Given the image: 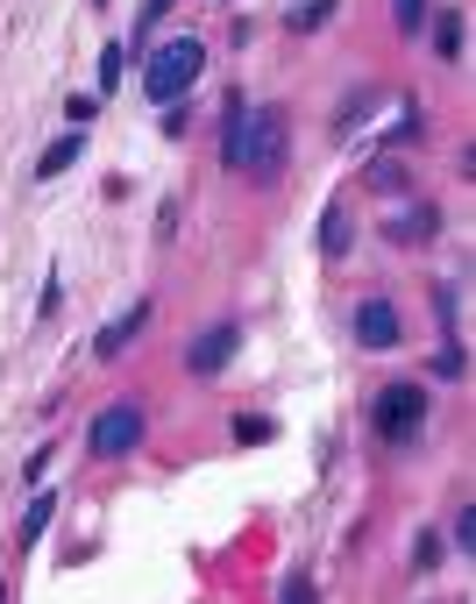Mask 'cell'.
Wrapping results in <instances>:
<instances>
[{"instance_id":"6da1fadb","label":"cell","mask_w":476,"mask_h":604,"mask_svg":"<svg viewBox=\"0 0 476 604\" xmlns=\"http://www.w3.org/2000/svg\"><path fill=\"white\" fill-rule=\"evenodd\" d=\"M200 71H206V51H200L192 36H178V43H163V51H150V65H143V93L171 108V100L185 93Z\"/></svg>"},{"instance_id":"7a4b0ae2","label":"cell","mask_w":476,"mask_h":604,"mask_svg":"<svg viewBox=\"0 0 476 604\" xmlns=\"http://www.w3.org/2000/svg\"><path fill=\"white\" fill-rule=\"evenodd\" d=\"M427 391L420 384H384L377 391V405H370V427L384 434V441H412V434H420V420H427Z\"/></svg>"},{"instance_id":"3957f363","label":"cell","mask_w":476,"mask_h":604,"mask_svg":"<svg viewBox=\"0 0 476 604\" xmlns=\"http://www.w3.org/2000/svg\"><path fill=\"white\" fill-rule=\"evenodd\" d=\"M136 441H143V405L136 399H114L107 413H93V427H86V448H93L100 462L136 456Z\"/></svg>"},{"instance_id":"277c9868","label":"cell","mask_w":476,"mask_h":604,"mask_svg":"<svg viewBox=\"0 0 476 604\" xmlns=\"http://www.w3.org/2000/svg\"><path fill=\"white\" fill-rule=\"evenodd\" d=\"M285 157V121H277L271 108H249V143H242V171H271V164Z\"/></svg>"},{"instance_id":"5b68a950","label":"cell","mask_w":476,"mask_h":604,"mask_svg":"<svg viewBox=\"0 0 476 604\" xmlns=\"http://www.w3.org/2000/svg\"><path fill=\"white\" fill-rule=\"evenodd\" d=\"M355 342L363 349H398V306L392 299H363L355 306Z\"/></svg>"},{"instance_id":"8992f818","label":"cell","mask_w":476,"mask_h":604,"mask_svg":"<svg viewBox=\"0 0 476 604\" xmlns=\"http://www.w3.org/2000/svg\"><path fill=\"white\" fill-rule=\"evenodd\" d=\"M235 342H242V327H214V335H200V342L185 349V370H192V377H214L220 362L235 356Z\"/></svg>"},{"instance_id":"52a82bcc","label":"cell","mask_w":476,"mask_h":604,"mask_svg":"<svg viewBox=\"0 0 476 604\" xmlns=\"http://www.w3.org/2000/svg\"><path fill=\"white\" fill-rule=\"evenodd\" d=\"M143 327H150V299H136V306H128L122 321H107V327H100V335H93V356H122L128 342L143 335Z\"/></svg>"},{"instance_id":"ba28073f","label":"cell","mask_w":476,"mask_h":604,"mask_svg":"<svg viewBox=\"0 0 476 604\" xmlns=\"http://www.w3.org/2000/svg\"><path fill=\"white\" fill-rule=\"evenodd\" d=\"M427 235H441V214H434V206H412V214L392 221V242H427Z\"/></svg>"},{"instance_id":"9c48e42d","label":"cell","mask_w":476,"mask_h":604,"mask_svg":"<svg viewBox=\"0 0 476 604\" xmlns=\"http://www.w3.org/2000/svg\"><path fill=\"white\" fill-rule=\"evenodd\" d=\"M349 214H341V206H327V214H320V256H349Z\"/></svg>"},{"instance_id":"30bf717a","label":"cell","mask_w":476,"mask_h":604,"mask_svg":"<svg viewBox=\"0 0 476 604\" xmlns=\"http://www.w3.org/2000/svg\"><path fill=\"white\" fill-rule=\"evenodd\" d=\"M71 164H79V135H57V143L36 157V178H57V171H71Z\"/></svg>"},{"instance_id":"8fae6325","label":"cell","mask_w":476,"mask_h":604,"mask_svg":"<svg viewBox=\"0 0 476 604\" xmlns=\"http://www.w3.org/2000/svg\"><path fill=\"white\" fill-rule=\"evenodd\" d=\"M434 51L449 57V65L463 57V8H441V22H434Z\"/></svg>"},{"instance_id":"7c38bea8","label":"cell","mask_w":476,"mask_h":604,"mask_svg":"<svg viewBox=\"0 0 476 604\" xmlns=\"http://www.w3.org/2000/svg\"><path fill=\"white\" fill-rule=\"evenodd\" d=\"M370 186H377V192H406L412 178H406V164H398V157H377V164H370Z\"/></svg>"},{"instance_id":"4fadbf2b","label":"cell","mask_w":476,"mask_h":604,"mask_svg":"<svg viewBox=\"0 0 476 604\" xmlns=\"http://www.w3.org/2000/svg\"><path fill=\"white\" fill-rule=\"evenodd\" d=\"M320 22H335V0H306V8H292V29H299V36H314Z\"/></svg>"},{"instance_id":"5bb4252c","label":"cell","mask_w":476,"mask_h":604,"mask_svg":"<svg viewBox=\"0 0 476 604\" xmlns=\"http://www.w3.org/2000/svg\"><path fill=\"white\" fill-rule=\"evenodd\" d=\"M277 604H314V577H306V569H292L285 591H277Z\"/></svg>"},{"instance_id":"9a60e30c","label":"cell","mask_w":476,"mask_h":604,"mask_svg":"<svg viewBox=\"0 0 476 604\" xmlns=\"http://www.w3.org/2000/svg\"><path fill=\"white\" fill-rule=\"evenodd\" d=\"M412 135H420V108H406L392 121V128H384V143H412Z\"/></svg>"},{"instance_id":"2e32d148","label":"cell","mask_w":476,"mask_h":604,"mask_svg":"<svg viewBox=\"0 0 476 604\" xmlns=\"http://www.w3.org/2000/svg\"><path fill=\"white\" fill-rule=\"evenodd\" d=\"M392 22L398 29H420L427 22V0H392Z\"/></svg>"},{"instance_id":"e0dca14e","label":"cell","mask_w":476,"mask_h":604,"mask_svg":"<svg viewBox=\"0 0 476 604\" xmlns=\"http://www.w3.org/2000/svg\"><path fill=\"white\" fill-rule=\"evenodd\" d=\"M412 562L434 569V562H441V534H420V540H412Z\"/></svg>"},{"instance_id":"ac0fdd59","label":"cell","mask_w":476,"mask_h":604,"mask_svg":"<svg viewBox=\"0 0 476 604\" xmlns=\"http://www.w3.org/2000/svg\"><path fill=\"white\" fill-rule=\"evenodd\" d=\"M434 370H441V377H463V342H455V335H449V349L434 356Z\"/></svg>"},{"instance_id":"d6986e66","label":"cell","mask_w":476,"mask_h":604,"mask_svg":"<svg viewBox=\"0 0 476 604\" xmlns=\"http://www.w3.org/2000/svg\"><path fill=\"white\" fill-rule=\"evenodd\" d=\"M235 441H271V420H235Z\"/></svg>"},{"instance_id":"ffe728a7","label":"cell","mask_w":476,"mask_h":604,"mask_svg":"<svg viewBox=\"0 0 476 604\" xmlns=\"http://www.w3.org/2000/svg\"><path fill=\"white\" fill-rule=\"evenodd\" d=\"M50 512H57V505H50V497H36V512H29V526H22V534H29V540H36V534H43V526H50Z\"/></svg>"},{"instance_id":"44dd1931","label":"cell","mask_w":476,"mask_h":604,"mask_svg":"<svg viewBox=\"0 0 476 604\" xmlns=\"http://www.w3.org/2000/svg\"><path fill=\"white\" fill-rule=\"evenodd\" d=\"M163 8H171V0H150V8H143V36H150V22H157Z\"/></svg>"},{"instance_id":"7402d4cb","label":"cell","mask_w":476,"mask_h":604,"mask_svg":"<svg viewBox=\"0 0 476 604\" xmlns=\"http://www.w3.org/2000/svg\"><path fill=\"white\" fill-rule=\"evenodd\" d=\"M93 8H100V0H93Z\"/></svg>"}]
</instances>
